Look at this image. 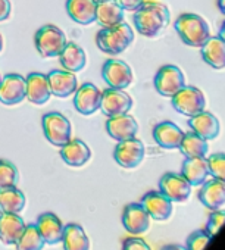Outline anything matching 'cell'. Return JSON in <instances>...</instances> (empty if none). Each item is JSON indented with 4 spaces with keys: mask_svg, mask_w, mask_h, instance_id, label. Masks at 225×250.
<instances>
[{
    "mask_svg": "<svg viewBox=\"0 0 225 250\" xmlns=\"http://www.w3.org/2000/svg\"><path fill=\"white\" fill-rule=\"evenodd\" d=\"M178 149L185 158H206L209 152V145L207 140L190 131V133H184L183 142Z\"/></svg>",
    "mask_w": 225,
    "mask_h": 250,
    "instance_id": "31",
    "label": "cell"
},
{
    "mask_svg": "<svg viewBox=\"0 0 225 250\" xmlns=\"http://www.w3.org/2000/svg\"><path fill=\"white\" fill-rule=\"evenodd\" d=\"M2 215H3V209H2V206H0V218H2Z\"/></svg>",
    "mask_w": 225,
    "mask_h": 250,
    "instance_id": "45",
    "label": "cell"
},
{
    "mask_svg": "<svg viewBox=\"0 0 225 250\" xmlns=\"http://www.w3.org/2000/svg\"><path fill=\"white\" fill-rule=\"evenodd\" d=\"M175 31L180 39L191 47H202L210 39V28L205 18L197 14H183L175 21Z\"/></svg>",
    "mask_w": 225,
    "mask_h": 250,
    "instance_id": "3",
    "label": "cell"
},
{
    "mask_svg": "<svg viewBox=\"0 0 225 250\" xmlns=\"http://www.w3.org/2000/svg\"><path fill=\"white\" fill-rule=\"evenodd\" d=\"M0 83H2V75H0Z\"/></svg>",
    "mask_w": 225,
    "mask_h": 250,
    "instance_id": "47",
    "label": "cell"
},
{
    "mask_svg": "<svg viewBox=\"0 0 225 250\" xmlns=\"http://www.w3.org/2000/svg\"><path fill=\"white\" fill-rule=\"evenodd\" d=\"M181 175L191 184V187L202 186L207 181L210 172L206 158H185L181 167Z\"/></svg>",
    "mask_w": 225,
    "mask_h": 250,
    "instance_id": "27",
    "label": "cell"
},
{
    "mask_svg": "<svg viewBox=\"0 0 225 250\" xmlns=\"http://www.w3.org/2000/svg\"><path fill=\"white\" fill-rule=\"evenodd\" d=\"M43 133L49 143L56 147H62L72 137V127L69 119L61 112H49L41 119Z\"/></svg>",
    "mask_w": 225,
    "mask_h": 250,
    "instance_id": "5",
    "label": "cell"
},
{
    "mask_svg": "<svg viewBox=\"0 0 225 250\" xmlns=\"http://www.w3.org/2000/svg\"><path fill=\"white\" fill-rule=\"evenodd\" d=\"M27 80V97L28 102L34 104H44L49 102L52 91L49 85V80L46 74L41 72H31L28 74Z\"/></svg>",
    "mask_w": 225,
    "mask_h": 250,
    "instance_id": "22",
    "label": "cell"
},
{
    "mask_svg": "<svg viewBox=\"0 0 225 250\" xmlns=\"http://www.w3.org/2000/svg\"><path fill=\"white\" fill-rule=\"evenodd\" d=\"M161 250H187V249L183 247V246H180V244H169V246L162 247Z\"/></svg>",
    "mask_w": 225,
    "mask_h": 250,
    "instance_id": "41",
    "label": "cell"
},
{
    "mask_svg": "<svg viewBox=\"0 0 225 250\" xmlns=\"http://www.w3.org/2000/svg\"><path fill=\"white\" fill-rule=\"evenodd\" d=\"M209 172L213 178L225 183V153H213L207 158Z\"/></svg>",
    "mask_w": 225,
    "mask_h": 250,
    "instance_id": "35",
    "label": "cell"
},
{
    "mask_svg": "<svg viewBox=\"0 0 225 250\" xmlns=\"http://www.w3.org/2000/svg\"><path fill=\"white\" fill-rule=\"evenodd\" d=\"M46 75L49 80L52 96H56L59 99H66L72 96L80 87L75 72H69L66 69H55Z\"/></svg>",
    "mask_w": 225,
    "mask_h": 250,
    "instance_id": "15",
    "label": "cell"
},
{
    "mask_svg": "<svg viewBox=\"0 0 225 250\" xmlns=\"http://www.w3.org/2000/svg\"><path fill=\"white\" fill-rule=\"evenodd\" d=\"M36 227L40 232V235L43 237L46 244L55 246L59 244L62 241V235H63V224L62 221L58 218V215L52 213V212H44L37 218Z\"/></svg>",
    "mask_w": 225,
    "mask_h": 250,
    "instance_id": "20",
    "label": "cell"
},
{
    "mask_svg": "<svg viewBox=\"0 0 225 250\" xmlns=\"http://www.w3.org/2000/svg\"><path fill=\"white\" fill-rule=\"evenodd\" d=\"M61 158L63 162L69 167H84L90 158H91V150L90 147L80 139H71L66 145L61 147Z\"/></svg>",
    "mask_w": 225,
    "mask_h": 250,
    "instance_id": "23",
    "label": "cell"
},
{
    "mask_svg": "<svg viewBox=\"0 0 225 250\" xmlns=\"http://www.w3.org/2000/svg\"><path fill=\"white\" fill-rule=\"evenodd\" d=\"M2 49H3V37L0 34V52H2Z\"/></svg>",
    "mask_w": 225,
    "mask_h": 250,
    "instance_id": "44",
    "label": "cell"
},
{
    "mask_svg": "<svg viewBox=\"0 0 225 250\" xmlns=\"http://www.w3.org/2000/svg\"><path fill=\"white\" fill-rule=\"evenodd\" d=\"M106 131L117 142H124L128 139H133L139 133V124L134 116L124 113L117 116H109L106 121Z\"/></svg>",
    "mask_w": 225,
    "mask_h": 250,
    "instance_id": "13",
    "label": "cell"
},
{
    "mask_svg": "<svg viewBox=\"0 0 225 250\" xmlns=\"http://www.w3.org/2000/svg\"><path fill=\"white\" fill-rule=\"evenodd\" d=\"M18 180L20 174L17 167L6 159H0V188L17 187Z\"/></svg>",
    "mask_w": 225,
    "mask_h": 250,
    "instance_id": "34",
    "label": "cell"
},
{
    "mask_svg": "<svg viewBox=\"0 0 225 250\" xmlns=\"http://www.w3.org/2000/svg\"><path fill=\"white\" fill-rule=\"evenodd\" d=\"M133 107V99L128 93L120 88H106L102 91V100H100V110L109 118L128 113Z\"/></svg>",
    "mask_w": 225,
    "mask_h": 250,
    "instance_id": "11",
    "label": "cell"
},
{
    "mask_svg": "<svg viewBox=\"0 0 225 250\" xmlns=\"http://www.w3.org/2000/svg\"><path fill=\"white\" fill-rule=\"evenodd\" d=\"M184 137V131L178 127L177 124L171 121H164L155 125L153 128V139L162 149L172 150L178 149Z\"/></svg>",
    "mask_w": 225,
    "mask_h": 250,
    "instance_id": "19",
    "label": "cell"
},
{
    "mask_svg": "<svg viewBox=\"0 0 225 250\" xmlns=\"http://www.w3.org/2000/svg\"><path fill=\"white\" fill-rule=\"evenodd\" d=\"M188 127L191 131L197 136H200L205 140H215L219 136L221 131V124L218 118L210 112H200L188 119Z\"/></svg>",
    "mask_w": 225,
    "mask_h": 250,
    "instance_id": "18",
    "label": "cell"
},
{
    "mask_svg": "<svg viewBox=\"0 0 225 250\" xmlns=\"http://www.w3.org/2000/svg\"><path fill=\"white\" fill-rule=\"evenodd\" d=\"M171 103L178 113L188 118L203 112L206 107V99L203 91L193 85H184L171 97Z\"/></svg>",
    "mask_w": 225,
    "mask_h": 250,
    "instance_id": "6",
    "label": "cell"
},
{
    "mask_svg": "<svg viewBox=\"0 0 225 250\" xmlns=\"http://www.w3.org/2000/svg\"><path fill=\"white\" fill-rule=\"evenodd\" d=\"M142 205L147 210L150 219L155 221H166L172 215V202L162 194L161 191H149L143 196Z\"/></svg>",
    "mask_w": 225,
    "mask_h": 250,
    "instance_id": "17",
    "label": "cell"
},
{
    "mask_svg": "<svg viewBox=\"0 0 225 250\" xmlns=\"http://www.w3.org/2000/svg\"><path fill=\"white\" fill-rule=\"evenodd\" d=\"M115 2L123 6L124 11H137L143 5V0H115Z\"/></svg>",
    "mask_w": 225,
    "mask_h": 250,
    "instance_id": "39",
    "label": "cell"
},
{
    "mask_svg": "<svg viewBox=\"0 0 225 250\" xmlns=\"http://www.w3.org/2000/svg\"><path fill=\"white\" fill-rule=\"evenodd\" d=\"M68 40L65 33L52 24L43 25L34 34V44L41 58H56L65 49Z\"/></svg>",
    "mask_w": 225,
    "mask_h": 250,
    "instance_id": "4",
    "label": "cell"
},
{
    "mask_svg": "<svg viewBox=\"0 0 225 250\" xmlns=\"http://www.w3.org/2000/svg\"><path fill=\"white\" fill-rule=\"evenodd\" d=\"M222 42H225V21L222 22V27H221V30H219V36H218Z\"/></svg>",
    "mask_w": 225,
    "mask_h": 250,
    "instance_id": "43",
    "label": "cell"
},
{
    "mask_svg": "<svg viewBox=\"0 0 225 250\" xmlns=\"http://www.w3.org/2000/svg\"><path fill=\"white\" fill-rule=\"evenodd\" d=\"M224 224H225V210H221V209L213 210V212L210 213V216H209L207 227H206V232H207L210 237H213V235L221 229V227H222Z\"/></svg>",
    "mask_w": 225,
    "mask_h": 250,
    "instance_id": "37",
    "label": "cell"
},
{
    "mask_svg": "<svg viewBox=\"0 0 225 250\" xmlns=\"http://www.w3.org/2000/svg\"><path fill=\"white\" fill-rule=\"evenodd\" d=\"M96 2H107V0H96Z\"/></svg>",
    "mask_w": 225,
    "mask_h": 250,
    "instance_id": "46",
    "label": "cell"
},
{
    "mask_svg": "<svg viewBox=\"0 0 225 250\" xmlns=\"http://www.w3.org/2000/svg\"><path fill=\"white\" fill-rule=\"evenodd\" d=\"M123 225L130 234L140 235L149 229L150 216L142 203H130L123 212Z\"/></svg>",
    "mask_w": 225,
    "mask_h": 250,
    "instance_id": "14",
    "label": "cell"
},
{
    "mask_svg": "<svg viewBox=\"0 0 225 250\" xmlns=\"http://www.w3.org/2000/svg\"><path fill=\"white\" fill-rule=\"evenodd\" d=\"M218 8H219V11H221V14L222 15H225V0H218Z\"/></svg>",
    "mask_w": 225,
    "mask_h": 250,
    "instance_id": "42",
    "label": "cell"
},
{
    "mask_svg": "<svg viewBox=\"0 0 225 250\" xmlns=\"http://www.w3.org/2000/svg\"><path fill=\"white\" fill-rule=\"evenodd\" d=\"M61 243H63V250H90V240L78 224H68L63 227Z\"/></svg>",
    "mask_w": 225,
    "mask_h": 250,
    "instance_id": "30",
    "label": "cell"
},
{
    "mask_svg": "<svg viewBox=\"0 0 225 250\" xmlns=\"http://www.w3.org/2000/svg\"><path fill=\"white\" fill-rule=\"evenodd\" d=\"M159 191L172 203H184L191 196V184L177 172H166L159 181Z\"/></svg>",
    "mask_w": 225,
    "mask_h": 250,
    "instance_id": "10",
    "label": "cell"
},
{
    "mask_svg": "<svg viewBox=\"0 0 225 250\" xmlns=\"http://www.w3.org/2000/svg\"><path fill=\"white\" fill-rule=\"evenodd\" d=\"M210 238L212 237L206 231H194L193 234H190L187 237L185 249L187 250H203L209 244Z\"/></svg>",
    "mask_w": 225,
    "mask_h": 250,
    "instance_id": "36",
    "label": "cell"
},
{
    "mask_svg": "<svg viewBox=\"0 0 225 250\" xmlns=\"http://www.w3.org/2000/svg\"><path fill=\"white\" fill-rule=\"evenodd\" d=\"M11 9H12V6H11L9 0H0V22L9 18Z\"/></svg>",
    "mask_w": 225,
    "mask_h": 250,
    "instance_id": "40",
    "label": "cell"
},
{
    "mask_svg": "<svg viewBox=\"0 0 225 250\" xmlns=\"http://www.w3.org/2000/svg\"><path fill=\"white\" fill-rule=\"evenodd\" d=\"M58 58H59L62 68L69 72H80L81 69H84V66L87 63L85 52L82 50L81 46H78L72 42L66 43L65 49L61 52V55Z\"/></svg>",
    "mask_w": 225,
    "mask_h": 250,
    "instance_id": "29",
    "label": "cell"
},
{
    "mask_svg": "<svg viewBox=\"0 0 225 250\" xmlns=\"http://www.w3.org/2000/svg\"><path fill=\"white\" fill-rule=\"evenodd\" d=\"M24 229L25 224L20 213L3 212L2 218H0V241L5 243L6 246L17 244Z\"/></svg>",
    "mask_w": 225,
    "mask_h": 250,
    "instance_id": "25",
    "label": "cell"
},
{
    "mask_svg": "<svg viewBox=\"0 0 225 250\" xmlns=\"http://www.w3.org/2000/svg\"><path fill=\"white\" fill-rule=\"evenodd\" d=\"M184 85V74L175 65H164L155 75V88L164 97H172Z\"/></svg>",
    "mask_w": 225,
    "mask_h": 250,
    "instance_id": "9",
    "label": "cell"
},
{
    "mask_svg": "<svg viewBox=\"0 0 225 250\" xmlns=\"http://www.w3.org/2000/svg\"><path fill=\"white\" fill-rule=\"evenodd\" d=\"M124 9L115 0H107V2H97L96 6V22L102 28L115 27L124 22Z\"/></svg>",
    "mask_w": 225,
    "mask_h": 250,
    "instance_id": "26",
    "label": "cell"
},
{
    "mask_svg": "<svg viewBox=\"0 0 225 250\" xmlns=\"http://www.w3.org/2000/svg\"><path fill=\"white\" fill-rule=\"evenodd\" d=\"M25 196L20 188H0V206H2L3 212L21 213L25 208Z\"/></svg>",
    "mask_w": 225,
    "mask_h": 250,
    "instance_id": "32",
    "label": "cell"
},
{
    "mask_svg": "<svg viewBox=\"0 0 225 250\" xmlns=\"http://www.w3.org/2000/svg\"><path fill=\"white\" fill-rule=\"evenodd\" d=\"M44 240L40 235L36 224L25 225V229L22 231L20 240L17 241V250H43L44 247Z\"/></svg>",
    "mask_w": 225,
    "mask_h": 250,
    "instance_id": "33",
    "label": "cell"
},
{
    "mask_svg": "<svg viewBox=\"0 0 225 250\" xmlns=\"http://www.w3.org/2000/svg\"><path fill=\"white\" fill-rule=\"evenodd\" d=\"M27 97V80L20 74H8L2 77L0 83V102L8 106H14L25 100Z\"/></svg>",
    "mask_w": 225,
    "mask_h": 250,
    "instance_id": "12",
    "label": "cell"
},
{
    "mask_svg": "<svg viewBox=\"0 0 225 250\" xmlns=\"http://www.w3.org/2000/svg\"><path fill=\"white\" fill-rule=\"evenodd\" d=\"M133 20L136 30L142 36L155 39L169 24L171 14L168 6L159 0H143V5L136 11Z\"/></svg>",
    "mask_w": 225,
    "mask_h": 250,
    "instance_id": "1",
    "label": "cell"
},
{
    "mask_svg": "<svg viewBox=\"0 0 225 250\" xmlns=\"http://www.w3.org/2000/svg\"><path fill=\"white\" fill-rule=\"evenodd\" d=\"M123 250H152V247L139 237H130L123 243Z\"/></svg>",
    "mask_w": 225,
    "mask_h": 250,
    "instance_id": "38",
    "label": "cell"
},
{
    "mask_svg": "<svg viewBox=\"0 0 225 250\" xmlns=\"http://www.w3.org/2000/svg\"><path fill=\"white\" fill-rule=\"evenodd\" d=\"M96 0H66V14L74 22L90 25L96 22Z\"/></svg>",
    "mask_w": 225,
    "mask_h": 250,
    "instance_id": "24",
    "label": "cell"
},
{
    "mask_svg": "<svg viewBox=\"0 0 225 250\" xmlns=\"http://www.w3.org/2000/svg\"><path fill=\"white\" fill-rule=\"evenodd\" d=\"M102 77L112 88L125 90L133 83V71L128 63L120 59H109L102 66Z\"/></svg>",
    "mask_w": 225,
    "mask_h": 250,
    "instance_id": "8",
    "label": "cell"
},
{
    "mask_svg": "<svg viewBox=\"0 0 225 250\" xmlns=\"http://www.w3.org/2000/svg\"><path fill=\"white\" fill-rule=\"evenodd\" d=\"M144 155H146L144 145L137 137L124 140V142H118V145L114 150L115 162L125 169L137 168L143 162Z\"/></svg>",
    "mask_w": 225,
    "mask_h": 250,
    "instance_id": "7",
    "label": "cell"
},
{
    "mask_svg": "<svg viewBox=\"0 0 225 250\" xmlns=\"http://www.w3.org/2000/svg\"><path fill=\"white\" fill-rule=\"evenodd\" d=\"M74 94V106L81 115H93L100 109L102 91L94 84L84 83Z\"/></svg>",
    "mask_w": 225,
    "mask_h": 250,
    "instance_id": "16",
    "label": "cell"
},
{
    "mask_svg": "<svg viewBox=\"0 0 225 250\" xmlns=\"http://www.w3.org/2000/svg\"><path fill=\"white\" fill-rule=\"evenodd\" d=\"M203 61L213 69L225 68V42L219 37H212L200 47Z\"/></svg>",
    "mask_w": 225,
    "mask_h": 250,
    "instance_id": "28",
    "label": "cell"
},
{
    "mask_svg": "<svg viewBox=\"0 0 225 250\" xmlns=\"http://www.w3.org/2000/svg\"><path fill=\"white\" fill-rule=\"evenodd\" d=\"M199 200L210 210L221 209L225 205V183L216 178L205 181L199 191Z\"/></svg>",
    "mask_w": 225,
    "mask_h": 250,
    "instance_id": "21",
    "label": "cell"
},
{
    "mask_svg": "<svg viewBox=\"0 0 225 250\" xmlns=\"http://www.w3.org/2000/svg\"><path fill=\"white\" fill-rule=\"evenodd\" d=\"M134 42V31L127 22H121L110 28H102L96 34L97 47L110 56H117L125 52Z\"/></svg>",
    "mask_w": 225,
    "mask_h": 250,
    "instance_id": "2",
    "label": "cell"
}]
</instances>
